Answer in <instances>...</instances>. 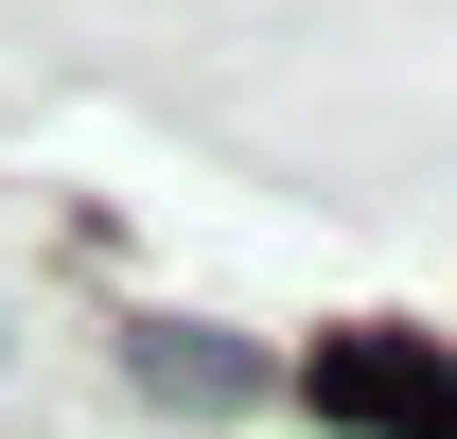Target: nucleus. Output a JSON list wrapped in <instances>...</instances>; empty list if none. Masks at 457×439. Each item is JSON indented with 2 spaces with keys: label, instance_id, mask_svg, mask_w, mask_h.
<instances>
[{
  "label": "nucleus",
  "instance_id": "1",
  "mask_svg": "<svg viewBox=\"0 0 457 439\" xmlns=\"http://www.w3.org/2000/svg\"><path fill=\"white\" fill-rule=\"evenodd\" d=\"M317 404H335V422H387V439H457V369H422L404 334H352V352H317Z\"/></svg>",
  "mask_w": 457,
  "mask_h": 439
},
{
  "label": "nucleus",
  "instance_id": "2",
  "mask_svg": "<svg viewBox=\"0 0 457 439\" xmlns=\"http://www.w3.org/2000/svg\"><path fill=\"white\" fill-rule=\"evenodd\" d=\"M141 386H159V404H194V422H228V404H264V352H228V334L159 317V334H141Z\"/></svg>",
  "mask_w": 457,
  "mask_h": 439
},
{
  "label": "nucleus",
  "instance_id": "3",
  "mask_svg": "<svg viewBox=\"0 0 457 439\" xmlns=\"http://www.w3.org/2000/svg\"><path fill=\"white\" fill-rule=\"evenodd\" d=\"M0 352H18V334H0Z\"/></svg>",
  "mask_w": 457,
  "mask_h": 439
}]
</instances>
